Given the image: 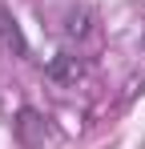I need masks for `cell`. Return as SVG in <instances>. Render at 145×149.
<instances>
[{
	"label": "cell",
	"mask_w": 145,
	"mask_h": 149,
	"mask_svg": "<svg viewBox=\"0 0 145 149\" xmlns=\"http://www.w3.org/2000/svg\"><path fill=\"white\" fill-rule=\"evenodd\" d=\"M16 141H20L24 149L45 145V121H40L36 109H20V117H16Z\"/></svg>",
	"instance_id": "cell-1"
},
{
	"label": "cell",
	"mask_w": 145,
	"mask_h": 149,
	"mask_svg": "<svg viewBox=\"0 0 145 149\" xmlns=\"http://www.w3.org/2000/svg\"><path fill=\"white\" fill-rule=\"evenodd\" d=\"M45 73H48V81H61V85H65V81H77L81 65H77V56H52Z\"/></svg>",
	"instance_id": "cell-2"
},
{
	"label": "cell",
	"mask_w": 145,
	"mask_h": 149,
	"mask_svg": "<svg viewBox=\"0 0 145 149\" xmlns=\"http://www.w3.org/2000/svg\"><path fill=\"white\" fill-rule=\"evenodd\" d=\"M0 24H4V40H8V45L16 49V56H28V45H24V36H20V24H16V20H12L8 12L0 16Z\"/></svg>",
	"instance_id": "cell-3"
}]
</instances>
